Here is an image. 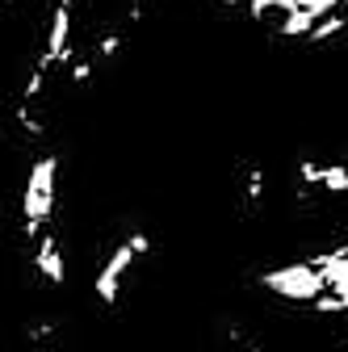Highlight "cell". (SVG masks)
<instances>
[{
    "mask_svg": "<svg viewBox=\"0 0 348 352\" xmlns=\"http://www.w3.org/2000/svg\"><path fill=\"white\" fill-rule=\"evenodd\" d=\"M55 210H59V155L47 151L30 164L25 189H21V239L30 248L55 223Z\"/></svg>",
    "mask_w": 348,
    "mask_h": 352,
    "instance_id": "obj_1",
    "label": "cell"
},
{
    "mask_svg": "<svg viewBox=\"0 0 348 352\" xmlns=\"http://www.w3.org/2000/svg\"><path fill=\"white\" fill-rule=\"evenodd\" d=\"M147 252H151V235H147V231H130L122 243H113V252L105 256L101 273H97V281H93V294H97L101 306H118L122 285H126V273L135 269V260L147 256Z\"/></svg>",
    "mask_w": 348,
    "mask_h": 352,
    "instance_id": "obj_2",
    "label": "cell"
},
{
    "mask_svg": "<svg viewBox=\"0 0 348 352\" xmlns=\"http://www.w3.org/2000/svg\"><path fill=\"white\" fill-rule=\"evenodd\" d=\"M260 285H265L269 294L285 298V302H302V306H311L319 294H327V281L319 269H311L307 260H298V264H281V269H269V273H260Z\"/></svg>",
    "mask_w": 348,
    "mask_h": 352,
    "instance_id": "obj_3",
    "label": "cell"
},
{
    "mask_svg": "<svg viewBox=\"0 0 348 352\" xmlns=\"http://www.w3.org/2000/svg\"><path fill=\"white\" fill-rule=\"evenodd\" d=\"M34 273L42 277V285H51V289H59L63 281H67V264H63V248H59V235H55V227H47L38 239H34Z\"/></svg>",
    "mask_w": 348,
    "mask_h": 352,
    "instance_id": "obj_4",
    "label": "cell"
},
{
    "mask_svg": "<svg viewBox=\"0 0 348 352\" xmlns=\"http://www.w3.org/2000/svg\"><path fill=\"white\" fill-rule=\"evenodd\" d=\"M243 13H248L252 21H260V25H273V30H277V25H281L290 13H298V9H294V0H248Z\"/></svg>",
    "mask_w": 348,
    "mask_h": 352,
    "instance_id": "obj_5",
    "label": "cell"
},
{
    "mask_svg": "<svg viewBox=\"0 0 348 352\" xmlns=\"http://www.w3.org/2000/svg\"><path fill=\"white\" fill-rule=\"evenodd\" d=\"M311 30H315V17H311V13H290L273 34H277V38H294V42H307Z\"/></svg>",
    "mask_w": 348,
    "mask_h": 352,
    "instance_id": "obj_6",
    "label": "cell"
},
{
    "mask_svg": "<svg viewBox=\"0 0 348 352\" xmlns=\"http://www.w3.org/2000/svg\"><path fill=\"white\" fill-rule=\"evenodd\" d=\"M235 352H260V348H252V344H239V348H235Z\"/></svg>",
    "mask_w": 348,
    "mask_h": 352,
    "instance_id": "obj_7",
    "label": "cell"
},
{
    "mask_svg": "<svg viewBox=\"0 0 348 352\" xmlns=\"http://www.w3.org/2000/svg\"><path fill=\"white\" fill-rule=\"evenodd\" d=\"M340 352H348V344H344V348H340Z\"/></svg>",
    "mask_w": 348,
    "mask_h": 352,
    "instance_id": "obj_8",
    "label": "cell"
}]
</instances>
